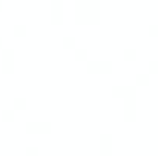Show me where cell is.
I'll return each mask as SVG.
<instances>
[{"instance_id": "6da1fadb", "label": "cell", "mask_w": 158, "mask_h": 156, "mask_svg": "<svg viewBox=\"0 0 158 156\" xmlns=\"http://www.w3.org/2000/svg\"><path fill=\"white\" fill-rule=\"evenodd\" d=\"M102 14L100 0H75V15L80 20H95Z\"/></svg>"}, {"instance_id": "7a4b0ae2", "label": "cell", "mask_w": 158, "mask_h": 156, "mask_svg": "<svg viewBox=\"0 0 158 156\" xmlns=\"http://www.w3.org/2000/svg\"><path fill=\"white\" fill-rule=\"evenodd\" d=\"M124 116L127 119H132V118H137L138 115V95L137 94H131V95H126L124 97Z\"/></svg>"}, {"instance_id": "3957f363", "label": "cell", "mask_w": 158, "mask_h": 156, "mask_svg": "<svg viewBox=\"0 0 158 156\" xmlns=\"http://www.w3.org/2000/svg\"><path fill=\"white\" fill-rule=\"evenodd\" d=\"M137 90H138L137 81H120V83H114L112 84V92L114 94H120L123 97L131 95V94H137Z\"/></svg>"}, {"instance_id": "277c9868", "label": "cell", "mask_w": 158, "mask_h": 156, "mask_svg": "<svg viewBox=\"0 0 158 156\" xmlns=\"http://www.w3.org/2000/svg\"><path fill=\"white\" fill-rule=\"evenodd\" d=\"M98 146H100L102 155H110L114 152V136L110 133H102Z\"/></svg>"}, {"instance_id": "5b68a950", "label": "cell", "mask_w": 158, "mask_h": 156, "mask_svg": "<svg viewBox=\"0 0 158 156\" xmlns=\"http://www.w3.org/2000/svg\"><path fill=\"white\" fill-rule=\"evenodd\" d=\"M88 64L89 67H95V69H106V67H112L114 61L107 57H89L88 58Z\"/></svg>"}, {"instance_id": "8992f818", "label": "cell", "mask_w": 158, "mask_h": 156, "mask_svg": "<svg viewBox=\"0 0 158 156\" xmlns=\"http://www.w3.org/2000/svg\"><path fill=\"white\" fill-rule=\"evenodd\" d=\"M26 127L29 130H49L52 127V122L49 119H43V118H39V119H29L26 122Z\"/></svg>"}, {"instance_id": "52a82bcc", "label": "cell", "mask_w": 158, "mask_h": 156, "mask_svg": "<svg viewBox=\"0 0 158 156\" xmlns=\"http://www.w3.org/2000/svg\"><path fill=\"white\" fill-rule=\"evenodd\" d=\"M64 15V2L63 0H51V17L52 20H61Z\"/></svg>"}, {"instance_id": "ba28073f", "label": "cell", "mask_w": 158, "mask_h": 156, "mask_svg": "<svg viewBox=\"0 0 158 156\" xmlns=\"http://www.w3.org/2000/svg\"><path fill=\"white\" fill-rule=\"evenodd\" d=\"M2 63L5 67H12L15 63V51L11 46H5L2 51Z\"/></svg>"}, {"instance_id": "9c48e42d", "label": "cell", "mask_w": 158, "mask_h": 156, "mask_svg": "<svg viewBox=\"0 0 158 156\" xmlns=\"http://www.w3.org/2000/svg\"><path fill=\"white\" fill-rule=\"evenodd\" d=\"M151 77V69H141L137 72V80L138 81H148Z\"/></svg>"}, {"instance_id": "30bf717a", "label": "cell", "mask_w": 158, "mask_h": 156, "mask_svg": "<svg viewBox=\"0 0 158 156\" xmlns=\"http://www.w3.org/2000/svg\"><path fill=\"white\" fill-rule=\"evenodd\" d=\"M63 43L64 45H75L77 43V37L74 34H64L63 35Z\"/></svg>"}, {"instance_id": "8fae6325", "label": "cell", "mask_w": 158, "mask_h": 156, "mask_svg": "<svg viewBox=\"0 0 158 156\" xmlns=\"http://www.w3.org/2000/svg\"><path fill=\"white\" fill-rule=\"evenodd\" d=\"M75 54L78 55V57H88V54H89V49L86 48V46H83V45H77L75 46Z\"/></svg>"}, {"instance_id": "7c38bea8", "label": "cell", "mask_w": 158, "mask_h": 156, "mask_svg": "<svg viewBox=\"0 0 158 156\" xmlns=\"http://www.w3.org/2000/svg\"><path fill=\"white\" fill-rule=\"evenodd\" d=\"M26 153H28V155H39V153H40V147H39L37 144H29V146L26 147Z\"/></svg>"}, {"instance_id": "4fadbf2b", "label": "cell", "mask_w": 158, "mask_h": 156, "mask_svg": "<svg viewBox=\"0 0 158 156\" xmlns=\"http://www.w3.org/2000/svg\"><path fill=\"white\" fill-rule=\"evenodd\" d=\"M138 54V49L135 48V46H127V48H124V55L126 57H131V55H137Z\"/></svg>"}, {"instance_id": "5bb4252c", "label": "cell", "mask_w": 158, "mask_h": 156, "mask_svg": "<svg viewBox=\"0 0 158 156\" xmlns=\"http://www.w3.org/2000/svg\"><path fill=\"white\" fill-rule=\"evenodd\" d=\"M26 103H28V98L26 97H15L14 98V104L15 106H25Z\"/></svg>"}, {"instance_id": "9a60e30c", "label": "cell", "mask_w": 158, "mask_h": 156, "mask_svg": "<svg viewBox=\"0 0 158 156\" xmlns=\"http://www.w3.org/2000/svg\"><path fill=\"white\" fill-rule=\"evenodd\" d=\"M14 29H15V31H26V29H28V25H26L25 22H17V23L14 25Z\"/></svg>"}, {"instance_id": "2e32d148", "label": "cell", "mask_w": 158, "mask_h": 156, "mask_svg": "<svg viewBox=\"0 0 158 156\" xmlns=\"http://www.w3.org/2000/svg\"><path fill=\"white\" fill-rule=\"evenodd\" d=\"M2 113H3L5 116H8V115L12 116V115H14V107H5V109L2 110Z\"/></svg>"}, {"instance_id": "e0dca14e", "label": "cell", "mask_w": 158, "mask_h": 156, "mask_svg": "<svg viewBox=\"0 0 158 156\" xmlns=\"http://www.w3.org/2000/svg\"><path fill=\"white\" fill-rule=\"evenodd\" d=\"M149 31H151V32H155V31H157L158 32V22H151V23H149Z\"/></svg>"}, {"instance_id": "ac0fdd59", "label": "cell", "mask_w": 158, "mask_h": 156, "mask_svg": "<svg viewBox=\"0 0 158 156\" xmlns=\"http://www.w3.org/2000/svg\"><path fill=\"white\" fill-rule=\"evenodd\" d=\"M149 69H158V58H152L149 61Z\"/></svg>"}, {"instance_id": "d6986e66", "label": "cell", "mask_w": 158, "mask_h": 156, "mask_svg": "<svg viewBox=\"0 0 158 156\" xmlns=\"http://www.w3.org/2000/svg\"><path fill=\"white\" fill-rule=\"evenodd\" d=\"M0 43H2V37H0Z\"/></svg>"}]
</instances>
